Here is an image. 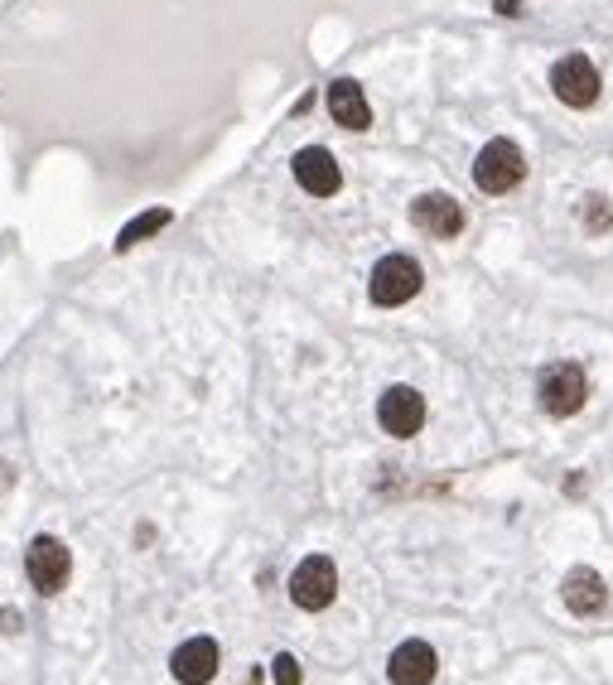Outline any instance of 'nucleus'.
Masks as SVG:
<instances>
[{
    "label": "nucleus",
    "instance_id": "7",
    "mask_svg": "<svg viewBox=\"0 0 613 685\" xmlns=\"http://www.w3.org/2000/svg\"><path fill=\"white\" fill-rule=\"evenodd\" d=\"M377 420L391 439H411L425 425V396L416 386H387L382 401H377Z\"/></svg>",
    "mask_w": 613,
    "mask_h": 685
},
{
    "label": "nucleus",
    "instance_id": "15",
    "mask_svg": "<svg viewBox=\"0 0 613 685\" xmlns=\"http://www.w3.org/2000/svg\"><path fill=\"white\" fill-rule=\"evenodd\" d=\"M580 227H585L589 237H604L613 227V203L604 193H589L585 203H580Z\"/></svg>",
    "mask_w": 613,
    "mask_h": 685
},
{
    "label": "nucleus",
    "instance_id": "17",
    "mask_svg": "<svg viewBox=\"0 0 613 685\" xmlns=\"http://www.w3.org/2000/svg\"><path fill=\"white\" fill-rule=\"evenodd\" d=\"M0 628H5V632H20V613H15V608H5V613H0Z\"/></svg>",
    "mask_w": 613,
    "mask_h": 685
},
{
    "label": "nucleus",
    "instance_id": "11",
    "mask_svg": "<svg viewBox=\"0 0 613 685\" xmlns=\"http://www.w3.org/2000/svg\"><path fill=\"white\" fill-rule=\"evenodd\" d=\"M435 671H440V657H435V647L420 642V637L401 642V647L391 652V661H387L391 685H430L435 681Z\"/></svg>",
    "mask_w": 613,
    "mask_h": 685
},
{
    "label": "nucleus",
    "instance_id": "1",
    "mask_svg": "<svg viewBox=\"0 0 613 685\" xmlns=\"http://www.w3.org/2000/svg\"><path fill=\"white\" fill-rule=\"evenodd\" d=\"M536 401H541V411L565 420V415L585 411L589 401V377L580 362H551V367H541V377H536Z\"/></svg>",
    "mask_w": 613,
    "mask_h": 685
},
{
    "label": "nucleus",
    "instance_id": "14",
    "mask_svg": "<svg viewBox=\"0 0 613 685\" xmlns=\"http://www.w3.org/2000/svg\"><path fill=\"white\" fill-rule=\"evenodd\" d=\"M169 208H150V213H140V218H131L126 227H121V237H116V251H131L136 242H145V237H155V232H165L169 227Z\"/></svg>",
    "mask_w": 613,
    "mask_h": 685
},
{
    "label": "nucleus",
    "instance_id": "2",
    "mask_svg": "<svg viewBox=\"0 0 613 685\" xmlns=\"http://www.w3.org/2000/svg\"><path fill=\"white\" fill-rule=\"evenodd\" d=\"M527 179V155H522V145L517 140H488L483 150H478L474 160V184L483 193H512L517 184Z\"/></svg>",
    "mask_w": 613,
    "mask_h": 685
},
{
    "label": "nucleus",
    "instance_id": "5",
    "mask_svg": "<svg viewBox=\"0 0 613 685\" xmlns=\"http://www.w3.org/2000/svg\"><path fill=\"white\" fill-rule=\"evenodd\" d=\"M290 599H295V608H305V613H324V608L338 599V565L329 555L300 560L295 575H290Z\"/></svg>",
    "mask_w": 613,
    "mask_h": 685
},
{
    "label": "nucleus",
    "instance_id": "4",
    "mask_svg": "<svg viewBox=\"0 0 613 685\" xmlns=\"http://www.w3.org/2000/svg\"><path fill=\"white\" fill-rule=\"evenodd\" d=\"M25 575L44 599H54V594H63V584L73 575V555H68V546L58 536H34L25 550Z\"/></svg>",
    "mask_w": 613,
    "mask_h": 685
},
{
    "label": "nucleus",
    "instance_id": "10",
    "mask_svg": "<svg viewBox=\"0 0 613 685\" xmlns=\"http://www.w3.org/2000/svg\"><path fill=\"white\" fill-rule=\"evenodd\" d=\"M411 222H416L425 237H459L464 232V208H459V198H449V193H420L416 203H411Z\"/></svg>",
    "mask_w": 613,
    "mask_h": 685
},
{
    "label": "nucleus",
    "instance_id": "8",
    "mask_svg": "<svg viewBox=\"0 0 613 685\" xmlns=\"http://www.w3.org/2000/svg\"><path fill=\"white\" fill-rule=\"evenodd\" d=\"M218 666H223V652H218L213 637H189V642H179L174 657H169V671H174L179 685H208L218 676Z\"/></svg>",
    "mask_w": 613,
    "mask_h": 685
},
{
    "label": "nucleus",
    "instance_id": "13",
    "mask_svg": "<svg viewBox=\"0 0 613 685\" xmlns=\"http://www.w3.org/2000/svg\"><path fill=\"white\" fill-rule=\"evenodd\" d=\"M329 116H334L343 131H367V126H372V107H367L363 83L334 78V83H329Z\"/></svg>",
    "mask_w": 613,
    "mask_h": 685
},
{
    "label": "nucleus",
    "instance_id": "3",
    "mask_svg": "<svg viewBox=\"0 0 613 685\" xmlns=\"http://www.w3.org/2000/svg\"><path fill=\"white\" fill-rule=\"evenodd\" d=\"M420 285H425V275H420V261H416V256H401V251H391V256H382V261L372 266L367 295H372V304H382V309H396V304H411V300H416Z\"/></svg>",
    "mask_w": 613,
    "mask_h": 685
},
{
    "label": "nucleus",
    "instance_id": "9",
    "mask_svg": "<svg viewBox=\"0 0 613 685\" xmlns=\"http://www.w3.org/2000/svg\"><path fill=\"white\" fill-rule=\"evenodd\" d=\"M290 169H295V184L305 193H314V198H334V193L343 189V169H338V160L324 145H305V150L290 160Z\"/></svg>",
    "mask_w": 613,
    "mask_h": 685
},
{
    "label": "nucleus",
    "instance_id": "18",
    "mask_svg": "<svg viewBox=\"0 0 613 685\" xmlns=\"http://www.w3.org/2000/svg\"><path fill=\"white\" fill-rule=\"evenodd\" d=\"M498 15H522V0H493Z\"/></svg>",
    "mask_w": 613,
    "mask_h": 685
},
{
    "label": "nucleus",
    "instance_id": "6",
    "mask_svg": "<svg viewBox=\"0 0 613 685\" xmlns=\"http://www.w3.org/2000/svg\"><path fill=\"white\" fill-rule=\"evenodd\" d=\"M599 68H594V58L585 54H565L556 58V68H551V92H556L565 107H575V111H585L599 102Z\"/></svg>",
    "mask_w": 613,
    "mask_h": 685
},
{
    "label": "nucleus",
    "instance_id": "12",
    "mask_svg": "<svg viewBox=\"0 0 613 685\" xmlns=\"http://www.w3.org/2000/svg\"><path fill=\"white\" fill-rule=\"evenodd\" d=\"M560 599L565 608L575 613V618H594V613H604V603H609V584L599 570H589V565H575L565 584H560Z\"/></svg>",
    "mask_w": 613,
    "mask_h": 685
},
{
    "label": "nucleus",
    "instance_id": "16",
    "mask_svg": "<svg viewBox=\"0 0 613 685\" xmlns=\"http://www.w3.org/2000/svg\"><path fill=\"white\" fill-rule=\"evenodd\" d=\"M271 676H276V685H300V681H305V671H300V661L290 657V652H280V657L271 661Z\"/></svg>",
    "mask_w": 613,
    "mask_h": 685
}]
</instances>
